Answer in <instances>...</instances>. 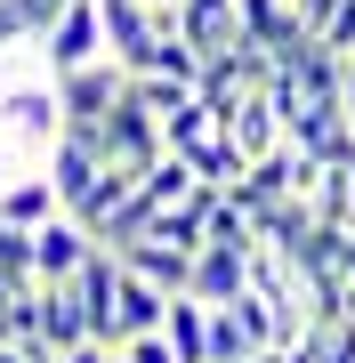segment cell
I'll return each instance as SVG.
<instances>
[{
    "instance_id": "obj_1",
    "label": "cell",
    "mask_w": 355,
    "mask_h": 363,
    "mask_svg": "<svg viewBox=\"0 0 355 363\" xmlns=\"http://www.w3.org/2000/svg\"><path fill=\"white\" fill-rule=\"evenodd\" d=\"M0 130L25 145L33 162H49V154H57V138H65V89H57V73L0 89Z\"/></svg>"
},
{
    "instance_id": "obj_2",
    "label": "cell",
    "mask_w": 355,
    "mask_h": 363,
    "mask_svg": "<svg viewBox=\"0 0 355 363\" xmlns=\"http://www.w3.org/2000/svg\"><path fill=\"white\" fill-rule=\"evenodd\" d=\"M57 89H65V138L97 145V138H106V113L121 105V89H130V65H121V57H97V65L65 73Z\"/></svg>"
},
{
    "instance_id": "obj_3",
    "label": "cell",
    "mask_w": 355,
    "mask_h": 363,
    "mask_svg": "<svg viewBox=\"0 0 355 363\" xmlns=\"http://www.w3.org/2000/svg\"><path fill=\"white\" fill-rule=\"evenodd\" d=\"M97 154L121 162V169H137V178H145L162 154H170V138H162V113L137 97V73H130V89H121V105L106 113V138H97Z\"/></svg>"
},
{
    "instance_id": "obj_4",
    "label": "cell",
    "mask_w": 355,
    "mask_h": 363,
    "mask_svg": "<svg viewBox=\"0 0 355 363\" xmlns=\"http://www.w3.org/2000/svg\"><path fill=\"white\" fill-rule=\"evenodd\" d=\"M40 49V73H81V65H97V57H113V40H106V9H97V0H73L65 16H57L49 33L33 40Z\"/></svg>"
},
{
    "instance_id": "obj_5",
    "label": "cell",
    "mask_w": 355,
    "mask_h": 363,
    "mask_svg": "<svg viewBox=\"0 0 355 363\" xmlns=\"http://www.w3.org/2000/svg\"><path fill=\"white\" fill-rule=\"evenodd\" d=\"M291 145L315 154L323 169H355V121H347V97H307L291 113Z\"/></svg>"
},
{
    "instance_id": "obj_6",
    "label": "cell",
    "mask_w": 355,
    "mask_h": 363,
    "mask_svg": "<svg viewBox=\"0 0 355 363\" xmlns=\"http://www.w3.org/2000/svg\"><path fill=\"white\" fill-rule=\"evenodd\" d=\"M130 267V259H121ZM170 323V291L162 283H145V274H121V298H113V315H106V347H121V339H137V331H162Z\"/></svg>"
},
{
    "instance_id": "obj_7",
    "label": "cell",
    "mask_w": 355,
    "mask_h": 363,
    "mask_svg": "<svg viewBox=\"0 0 355 363\" xmlns=\"http://www.w3.org/2000/svg\"><path fill=\"white\" fill-rule=\"evenodd\" d=\"M170 33H186L202 57H226V49H242V40H250V33H242V0H186Z\"/></svg>"
},
{
    "instance_id": "obj_8",
    "label": "cell",
    "mask_w": 355,
    "mask_h": 363,
    "mask_svg": "<svg viewBox=\"0 0 355 363\" xmlns=\"http://www.w3.org/2000/svg\"><path fill=\"white\" fill-rule=\"evenodd\" d=\"M226 138H235L250 162H259V154H275V145L291 138V130H283V105L266 97V89H242L235 105H226Z\"/></svg>"
},
{
    "instance_id": "obj_9",
    "label": "cell",
    "mask_w": 355,
    "mask_h": 363,
    "mask_svg": "<svg viewBox=\"0 0 355 363\" xmlns=\"http://www.w3.org/2000/svg\"><path fill=\"white\" fill-rule=\"evenodd\" d=\"M89 250H97V234L73 218V210H57L49 226H40V283H73L81 267H89Z\"/></svg>"
},
{
    "instance_id": "obj_10",
    "label": "cell",
    "mask_w": 355,
    "mask_h": 363,
    "mask_svg": "<svg viewBox=\"0 0 355 363\" xmlns=\"http://www.w3.org/2000/svg\"><path fill=\"white\" fill-rule=\"evenodd\" d=\"M121 259H130V274H145V283H162V291H194V259L202 250H186V242H162V234H145V242H130L121 250Z\"/></svg>"
},
{
    "instance_id": "obj_11",
    "label": "cell",
    "mask_w": 355,
    "mask_h": 363,
    "mask_svg": "<svg viewBox=\"0 0 355 363\" xmlns=\"http://www.w3.org/2000/svg\"><path fill=\"white\" fill-rule=\"evenodd\" d=\"M242 291H250V250L202 242V259H194V298H210V307H235Z\"/></svg>"
},
{
    "instance_id": "obj_12",
    "label": "cell",
    "mask_w": 355,
    "mask_h": 363,
    "mask_svg": "<svg viewBox=\"0 0 355 363\" xmlns=\"http://www.w3.org/2000/svg\"><path fill=\"white\" fill-rule=\"evenodd\" d=\"M40 339H49L57 355L81 347V339H97V331H89V307H81L73 283H40Z\"/></svg>"
},
{
    "instance_id": "obj_13",
    "label": "cell",
    "mask_w": 355,
    "mask_h": 363,
    "mask_svg": "<svg viewBox=\"0 0 355 363\" xmlns=\"http://www.w3.org/2000/svg\"><path fill=\"white\" fill-rule=\"evenodd\" d=\"M57 210H65V194H57V178H49V169H25L9 194H0V218H9V226H33V234L49 226Z\"/></svg>"
},
{
    "instance_id": "obj_14",
    "label": "cell",
    "mask_w": 355,
    "mask_h": 363,
    "mask_svg": "<svg viewBox=\"0 0 355 363\" xmlns=\"http://www.w3.org/2000/svg\"><path fill=\"white\" fill-rule=\"evenodd\" d=\"M186 162H194V178H210V186H235L242 169H250V154H242L235 138H226V121H218V130L202 138V145H186Z\"/></svg>"
},
{
    "instance_id": "obj_15",
    "label": "cell",
    "mask_w": 355,
    "mask_h": 363,
    "mask_svg": "<svg viewBox=\"0 0 355 363\" xmlns=\"http://www.w3.org/2000/svg\"><path fill=\"white\" fill-rule=\"evenodd\" d=\"M210 363H259V339L242 331L235 307H210Z\"/></svg>"
},
{
    "instance_id": "obj_16",
    "label": "cell",
    "mask_w": 355,
    "mask_h": 363,
    "mask_svg": "<svg viewBox=\"0 0 355 363\" xmlns=\"http://www.w3.org/2000/svg\"><path fill=\"white\" fill-rule=\"evenodd\" d=\"M194 162H186V154H162L154 169H145V194H154V202H186V194H194Z\"/></svg>"
},
{
    "instance_id": "obj_17",
    "label": "cell",
    "mask_w": 355,
    "mask_h": 363,
    "mask_svg": "<svg viewBox=\"0 0 355 363\" xmlns=\"http://www.w3.org/2000/svg\"><path fill=\"white\" fill-rule=\"evenodd\" d=\"M137 97L154 105V113H178V105H194L202 89H194L186 73H137Z\"/></svg>"
},
{
    "instance_id": "obj_18",
    "label": "cell",
    "mask_w": 355,
    "mask_h": 363,
    "mask_svg": "<svg viewBox=\"0 0 355 363\" xmlns=\"http://www.w3.org/2000/svg\"><path fill=\"white\" fill-rule=\"evenodd\" d=\"M65 9H73V0H16V16H25V33H33V40L49 33V25H57Z\"/></svg>"
},
{
    "instance_id": "obj_19",
    "label": "cell",
    "mask_w": 355,
    "mask_h": 363,
    "mask_svg": "<svg viewBox=\"0 0 355 363\" xmlns=\"http://www.w3.org/2000/svg\"><path fill=\"white\" fill-rule=\"evenodd\" d=\"M49 363H113V347H106V339H81V347H65V355H49Z\"/></svg>"
},
{
    "instance_id": "obj_20",
    "label": "cell",
    "mask_w": 355,
    "mask_h": 363,
    "mask_svg": "<svg viewBox=\"0 0 355 363\" xmlns=\"http://www.w3.org/2000/svg\"><path fill=\"white\" fill-rule=\"evenodd\" d=\"M339 97H347V121H355V57H347V89Z\"/></svg>"
},
{
    "instance_id": "obj_21",
    "label": "cell",
    "mask_w": 355,
    "mask_h": 363,
    "mask_svg": "<svg viewBox=\"0 0 355 363\" xmlns=\"http://www.w3.org/2000/svg\"><path fill=\"white\" fill-rule=\"evenodd\" d=\"M113 363H130V355H121V347H113Z\"/></svg>"
}]
</instances>
